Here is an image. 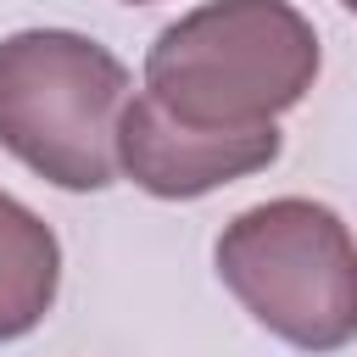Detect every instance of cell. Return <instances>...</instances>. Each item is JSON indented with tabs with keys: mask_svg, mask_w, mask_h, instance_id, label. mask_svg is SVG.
Here are the masks:
<instances>
[{
	"mask_svg": "<svg viewBox=\"0 0 357 357\" xmlns=\"http://www.w3.org/2000/svg\"><path fill=\"white\" fill-rule=\"evenodd\" d=\"M61 284V245L50 223L0 190V346L45 324Z\"/></svg>",
	"mask_w": 357,
	"mask_h": 357,
	"instance_id": "5b68a950",
	"label": "cell"
},
{
	"mask_svg": "<svg viewBox=\"0 0 357 357\" xmlns=\"http://www.w3.org/2000/svg\"><path fill=\"white\" fill-rule=\"evenodd\" d=\"M318 78V33L290 0H206L145 50V95L195 128H262Z\"/></svg>",
	"mask_w": 357,
	"mask_h": 357,
	"instance_id": "6da1fadb",
	"label": "cell"
},
{
	"mask_svg": "<svg viewBox=\"0 0 357 357\" xmlns=\"http://www.w3.org/2000/svg\"><path fill=\"white\" fill-rule=\"evenodd\" d=\"M279 128H195L178 123L156 95H134L117 123V167L156 201H195L245 173L279 162Z\"/></svg>",
	"mask_w": 357,
	"mask_h": 357,
	"instance_id": "277c9868",
	"label": "cell"
},
{
	"mask_svg": "<svg viewBox=\"0 0 357 357\" xmlns=\"http://www.w3.org/2000/svg\"><path fill=\"white\" fill-rule=\"evenodd\" d=\"M123 6H151V0H123Z\"/></svg>",
	"mask_w": 357,
	"mask_h": 357,
	"instance_id": "52a82bcc",
	"label": "cell"
},
{
	"mask_svg": "<svg viewBox=\"0 0 357 357\" xmlns=\"http://www.w3.org/2000/svg\"><path fill=\"white\" fill-rule=\"evenodd\" d=\"M340 6H346V11H351V17H357V0H340Z\"/></svg>",
	"mask_w": 357,
	"mask_h": 357,
	"instance_id": "8992f818",
	"label": "cell"
},
{
	"mask_svg": "<svg viewBox=\"0 0 357 357\" xmlns=\"http://www.w3.org/2000/svg\"><path fill=\"white\" fill-rule=\"evenodd\" d=\"M229 296L296 351L357 340V240L335 206L279 195L223 223L212 245Z\"/></svg>",
	"mask_w": 357,
	"mask_h": 357,
	"instance_id": "3957f363",
	"label": "cell"
},
{
	"mask_svg": "<svg viewBox=\"0 0 357 357\" xmlns=\"http://www.w3.org/2000/svg\"><path fill=\"white\" fill-rule=\"evenodd\" d=\"M128 67L89 33L22 28L0 39V145L56 190H106Z\"/></svg>",
	"mask_w": 357,
	"mask_h": 357,
	"instance_id": "7a4b0ae2",
	"label": "cell"
}]
</instances>
